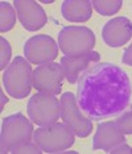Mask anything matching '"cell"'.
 Wrapping results in <instances>:
<instances>
[{"instance_id": "5", "label": "cell", "mask_w": 132, "mask_h": 154, "mask_svg": "<svg viewBox=\"0 0 132 154\" xmlns=\"http://www.w3.org/2000/svg\"><path fill=\"white\" fill-rule=\"evenodd\" d=\"M58 46L68 57L89 54L95 46V34L87 26H64L58 33Z\"/></svg>"}, {"instance_id": "11", "label": "cell", "mask_w": 132, "mask_h": 154, "mask_svg": "<svg viewBox=\"0 0 132 154\" xmlns=\"http://www.w3.org/2000/svg\"><path fill=\"white\" fill-rule=\"evenodd\" d=\"M102 38L111 48H120L126 45L132 38V21L124 16L111 19L103 26Z\"/></svg>"}, {"instance_id": "19", "label": "cell", "mask_w": 132, "mask_h": 154, "mask_svg": "<svg viewBox=\"0 0 132 154\" xmlns=\"http://www.w3.org/2000/svg\"><path fill=\"white\" fill-rule=\"evenodd\" d=\"M11 153L12 154H41L42 153V150H41L40 146L32 140V141H29L27 143H23V145L15 148Z\"/></svg>"}, {"instance_id": "15", "label": "cell", "mask_w": 132, "mask_h": 154, "mask_svg": "<svg viewBox=\"0 0 132 154\" xmlns=\"http://www.w3.org/2000/svg\"><path fill=\"white\" fill-rule=\"evenodd\" d=\"M16 9L8 2L0 3V32L5 33L11 30L16 24Z\"/></svg>"}, {"instance_id": "21", "label": "cell", "mask_w": 132, "mask_h": 154, "mask_svg": "<svg viewBox=\"0 0 132 154\" xmlns=\"http://www.w3.org/2000/svg\"><path fill=\"white\" fill-rule=\"evenodd\" d=\"M124 65H128V66H132V44L128 46L123 53V58H121Z\"/></svg>"}, {"instance_id": "3", "label": "cell", "mask_w": 132, "mask_h": 154, "mask_svg": "<svg viewBox=\"0 0 132 154\" xmlns=\"http://www.w3.org/2000/svg\"><path fill=\"white\" fill-rule=\"evenodd\" d=\"M3 85L15 99H25L33 86V70L30 62L17 55L3 74Z\"/></svg>"}, {"instance_id": "18", "label": "cell", "mask_w": 132, "mask_h": 154, "mask_svg": "<svg viewBox=\"0 0 132 154\" xmlns=\"http://www.w3.org/2000/svg\"><path fill=\"white\" fill-rule=\"evenodd\" d=\"M12 57V49L4 37L0 38V70H5Z\"/></svg>"}, {"instance_id": "9", "label": "cell", "mask_w": 132, "mask_h": 154, "mask_svg": "<svg viewBox=\"0 0 132 154\" xmlns=\"http://www.w3.org/2000/svg\"><path fill=\"white\" fill-rule=\"evenodd\" d=\"M65 78L62 66L57 62L39 65L33 70V87L39 92L58 95L62 90V80Z\"/></svg>"}, {"instance_id": "10", "label": "cell", "mask_w": 132, "mask_h": 154, "mask_svg": "<svg viewBox=\"0 0 132 154\" xmlns=\"http://www.w3.org/2000/svg\"><path fill=\"white\" fill-rule=\"evenodd\" d=\"M13 7L16 9L17 19L21 23L24 29L29 32H36L45 26L48 23V16L44 8L33 0H15Z\"/></svg>"}, {"instance_id": "16", "label": "cell", "mask_w": 132, "mask_h": 154, "mask_svg": "<svg viewBox=\"0 0 132 154\" xmlns=\"http://www.w3.org/2000/svg\"><path fill=\"white\" fill-rule=\"evenodd\" d=\"M93 8L103 16L115 15L120 11L123 2L121 0H93Z\"/></svg>"}, {"instance_id": "23", "label": "cell", "mask_w": 132, "mask_h": 154, "mask_svg": "<svg viewBox=\"0 0 132 154\" xmlns=\"http://www.w3.org/2000/svg\"><path fill=\"white\" fill-rule=\"evenodd\" d=\"M42 3H44V4H52V3H53V0H49V2H48V0H42Z\"/></svg>"}, {"instance_id": "20", "label": "cell", "mask_w": 132, "mask_h": 154, "mask_svg": "<svg viewBox=\"0 0 132 154\" xmlns=\"http://www.w3.org/2000/svg\"><path fill=\"white\" fill-rule=\"evenodd\" d=\"M111 154H132V148L130 145H127L126 142L120 143V145L115 146L114 149L110 150Z\"/></svg>"}, {"instance_id": "4", "label": "cell", "mask_w": 132, "mask_h": 154, "mask_svg": "<svg viewBox=\"0 0 132 154\" xmlns=\"http://www.w3.org/2000/svg\"><path fill=\"white\" fill-rule=\"evenodd\" d=\"M33 141L45 153H61L74 145L75 134L66 124L53 122L37 128L33 133Z\"/></svg>"}, {"instance_id": "22", "label": "cell", "mask_w": 132, "mask_h": 154, "mask_svg": "<svg viewBox=\"0 0 132 154\" xmlns=\"http://www.w3.org/2000/svg\"><path fill=\"white\" fill-rule=\"evenodd\" d=\"M0 95H2V106H0V111H3V109H4L5 103L8 101V99L4 96V91H2V92H0Z\"/></svg>"}, {"instance_id": "14", "label": "cell", "mask_w": 132, "mask_h": 154, "mask_svg": "<svg viewBox=\"0 0 132 154\" xmlns=\"http://www.w3.org/2000/svg\"><path fill=\"white\" fill-rule=\"evenodd\" d=\"M61 13L70 23H86L93 15V4L89 0H65Z\"/></svg>"}, {"instance_id": "8", "label": "cell", "mask_w": 132, "mask_h": 154, "mask_svg": "<svg viewBox=\"0 0 132 154\" xmlns=\"http://www.w3.org/2000/svg\"><path fill=\"white\" fill-rule=\"evenodd\" d=\"M58 44L48 34H37L30 37L24 45V55L33 65H44L53 62L58 57Z\"/></svg>"}, {"instance_id": "7", "label": "cell", "mask_w": 132, "mask_h": 154, "mask_svg": "<svg viewBox=\"0 0 132 154\" xmlns=\"http://www.w3.org/2000/svg\"><path fill=\"white\" fill-rule=\"evenodd\" d=\"M61 120L73 131L79 138H85L93 131V121L86 116L78 106L77 96L73 92H65L61 95Z\"/></svg>"}, {"instance_id": "17", "label": "cell", "mask_w": 132, "mask_h": 154, "mask_svg": "<svg viewBox=\"0 0 132 154\" xmlns=\"http://www.w3.org/2000/svg\"><path fill=\"white\" fill-rule=\"evenodd\" d=\"M114 121L124 134H132V104H130L121 113L118 115Z\"/></svg>"}, {"instance_id": "1", "label": "cell", "mask_w": 132, "mask_h": 154, "mask_svg": "<svg viewBox=\"0 0 132 154\" xmlns=\"http://www.w3.org/2000/svg\"><path fill=\"white\" fill-rule=\"evenodd\" d=\"M131 95L128 75L111 62L91 66L78 79V106L93 120L118 116L130 106Z\"/></svg>"}, {"instance_id": "12", "label": "cell", "mask_w": 132, "mask_h": 154, "mask_svg": "<svg viewBox=\"0 0 132 154\" xmlns=\"http://www.w3.org/2000/svg\"><path fill=\"white\" fill-rule=\"evenodd\" d=\"M123 142H126L124 133L115 121H103L96 127V132L93 137V149L110 153L111 149Z\"/></svg>"}, {"instance_id": "2", "label": "cell", "mask_w": 132, "mask_h": 154, "mask_svg": "<svg viewBox=\"0 0 132 154\" xmlns=\"http://www.w3.org/2000/svg\"><path fill=\"white\" fill-rule=\"evenodd\" d=\"M33 125L23 113H13L3 119L0 132V152L11 153L17 146L33 140Z\"/></svg>"}, {"instance_id": "13", "label": "cell", "mask_w": 132, "mask_h": 154, "mask_svg": "<svg viewBox=\"0 0 132 154\" xmlns=\"http://www.w3.org/2000/svg\"><path fill=\"white\" fill-rule=\"evenodd\" d=\"M99 61L100 54L98 51H91V53L79 55V57H68V55H65V57L61 58L60 65L62 66L66 80L70 85H74V83L78 82L82 72L90 67V65Z\"/></svg>"}, {"instance_id": "6", "label": "cell", "mask_w": 132, "mask_h": 154, "mask_svg": "<svg viewBox=\"0 0 132 154\" xmlns=\"http://www.w3.org/2000/svg\"><path fill=\"white\" fill-rule=\"evenodd\" d=\"M28 116L39 127L57 122L61 117V104L55 95L36 92L28 101Z\"/></svg>"}]
</instances>
